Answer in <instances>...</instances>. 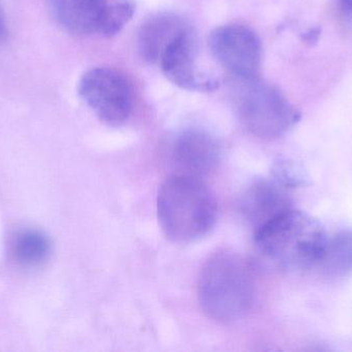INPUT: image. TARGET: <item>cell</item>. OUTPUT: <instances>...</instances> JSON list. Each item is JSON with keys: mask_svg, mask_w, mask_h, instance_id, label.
<instances>
[{"mask_svg": "<svg viewBox=\"0 0 352 352\" xmlns=\"http://www.w3.org/2000/svg\"><path fill=\"white\" fill-rule=\"evenodd\" d=\"M58 24L74 35L113 37L121 32L134 12V0H47Z\"/></svg>", "mask_w": 352, "mask_h": 352, "instance_id": "5", "label": "cell"}, {"mask_svg": "<svg viewBox=\"0 0 352 352\" xmlns=\"http://www.w3.org/2000/svg\"><path fill=\"white\" fill-rule=\"evenodd\" d=\"M182 17L173 12H160L146 19L138 31V52L144 61L158 65L169 43L188 26Z\"/></svg>", "mask_w": 352, "mask_h": 352, "instance_id": "11", "label": "cell"}, {"mask_svg": "<svg viewBox=\"0 0 352 352\" xmlns=\"http://www.w3.org/2000/svg\"><path fill=\"white\" fill-rule=\"evenodd\" d=\"M221 156L219 143L208 132L186 130L176 136L173 161L179 173L201 178L215 169Z\"/></svg>", "mask_w": 352, "mask_h": 352, "instance_id": "9", "label": "cell"}, {"mask_svg": "<svg viewBox=\"0 0 352 352\" xmlns=\"http://www.w3.org/2000/svg\"><path fill=\"white\" fill-rule=\"evenodd\" d=\"M316 269L331 278H344L352 273V229H343L327 238Z\"/></svg>", "mask_w": 352, "mask_h": 352, "instance_id": "13", "label": "cell"}, {"mask_svg": "<svg viewBox=\"0 0 352 352\" xmlns=\"http://www.w3.org/2000/svg\"><path fill=\"white\" fill-rule=\"evenodd\" d=\"M157 211L161 229L169 240L190 243L212 229L217 206L201 178L175 174L159 189Z\"/></svg>", "mask_w": 352, "mask_h": 352, "instance_id": "1", "label": "cell"}, {"mask_svg": "<svg viewBox=\"0 0 352 352\" xmlns=\"http://www.w3.org/2000/svg\"><path fill=\"white\" fill-rule=\"evenodd\" d=\"M254 291L250 266L234 252L213 254L201 271L199 300L205 313L217 322L241 318L252 307Z\"/></svg>", "mask_w": 352, "mask_h": 352, "instance_id": "3", "label": "cell"}, {"mask_svg": "<svg viewBox=\"0 0 352 352\" xmlns=\"http://www.w3.org/2000/svg\"><path fill=\"white\" fill-rule=\"evenodd\" d=\"M209 49L214 59L238 80L258 78L262 61L260 37L250 27L228 24L209 34Z\"/></svg>", "mask_w": 352, "mask_h": 352, "instance_id": "7", "label": "cell"}, {"mask_svg": "<svg viewBox=\"0 0 352 352\" xmlns=\"http://www.w3.org/2000/svg\"><path fill=\"white\" fill-rule=\"evenodd\" d=\"M8 252L12 262L19 266L35 268L47 262L52 252V244L43 231L24 229L10 237Z\"/></svg>", "mask_w": 352, "mask_h": 352, "instance_id": "12", "label": "cell"}, {"mask_svg": "<svg viewBox=\"0 0 352 352\" xmlns=\"http://www.w3.org/2000/svg\"><path fill=\"white\" fill-rule=\"evenodd\" d=\"M6 37H8V25H6L3 10L0 6V41H4Z\"/></svg>", "mask_w": 352, "mask_h": 352, "instance_id": "15", "label": "cell"}, {"mask_svg": "<svg viewBox=\"0 0 352 352\" xmlns=\"http://www.w3.org/2000/svg\"><path fill=\"white\" fill-rule=\"evenodd\" d=\"M78 91L93 113L109 125H122L133 112V86L115 68L99 66L87 70L80 76Z\"/></svg>", "mask_w": 352, "mask_h": 352, "instance_id": "6", "label": "cell"}, {"mask_svg": "<svg viewBox=\"0 0 352 352\" xmlns=\"http://www.w3.org/2000/svg\"><path fill=\"white\" fill-rule=\"evenodd\" d=\"M234 103L244 127L264 140L281 138L300 120L299 112L283 92L258 78L239 80Z\"/></svg>", "mask_w": 352, "mask_h": 352, "instance_id": "4", "label": "cell"}, {"mask_svg": "<svg viewBox=\"0 0 352 352\" xmlns=\"http://www.w3.org/2000/svg\"><path fill=\"white\" fill-rule=\"evenodd\" d=\"M254 233L260 251L281 268L291 271L316 269L329 235L318 219L293 207Z\"/></svg>", "mask_w": 352, "mask_h": 352, "instance_id": "2", "label": "cell"}, {"mask_svg": "<svg viewBox=\"0 0 352 352\" xmlns=\"http://www.w3.org/2000/svg\"><path fill=\"white\" fill-rule=\"evenodd\" d=\"M273 179L287 188H297L305 185L307 176L302 167L292 161H279L273 169Z\"/></svg>", "mask_w": 352, "mask_h": 352, "instance_id": "14", "label": "cell"}, {"mask_svg": "<svg viewBox=\"0 0 352 352\" xmlns=\"http://www.w3.org/2000/svg\"><path fill=\"white\" fill-rule=\"evenodd\" d=\"M289 208L292 205L287 188L275 179L254 182L242 198V213L254 231Z\"/></svg>", "mask_w": 352, "mask_h": 352, "instance_id": "10", "label": "cell"}, {"mask_svg": "<svg viewBox=\"0 0 352 352\" xmlns=\"http://www.w3.org/2000/svg\"><path fill=\"white\" fill-rule=\"evenodd\" d=\"M340 4L344 14L352 20V0H340Z\"/></svg>", "mask_w": 352, "mask_h": 352, "instance_id": "16", "label": "cell"}, {"mask_svg": "<svg viewBox=\"0 0 352 352\" xmlns=\"http://www.w3.org/2000/svg\"><path fill=\"white\" fill-rule=\"evenodd\" d=\"M199 43L190 25L169 43L159 60L158 66L167 79L179 88L210 92L219 87V78L201 70Z\"/></svg>", "mask_w": 352, "mask_h": 352, "instance_id": "8", "label": "cell"}]
</instances>
